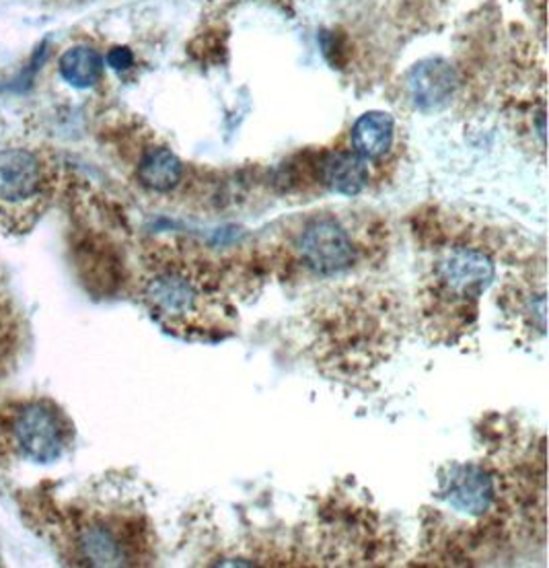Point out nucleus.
<instances>
[{
    "label": "nucleus",
    "instance_id": "f8f14e48",
    "mask_svg": "<svg viewBox=\"0 0 549 568\" xmlns=\"http://www.w3.org/2000/svg\"><path fill=\"white\" fill-rule=\"evenodd\" d=\"M101 72H103V58L99 57L98 50L89 45L71 48L60 58L62 79L77 89L95 85L101 79Z\"/></svg>",
    "mask_w": 549,
    "mask_h": 568
},
{
    "label": "nucleus",
    "instance_id": "4468645a",
    "mask_svg": "<svg viewBox=\"0 0 549 568\" xmlns=\"http://www.w3.org/2000/svg\"><path fill=\"white\" fill-rule=\"evenodd\" d=\"M108 62H110V67L115 69V71H126V69L132 67L134 57H132V52L128 48H113L112 52L108 54Z\"/></svg>",
    "mask_w": 549,
    "mask_h": 568
},
{
    "label": "nucleus",
    "instance_id": "39448f33",
    "mask_svg": "<svg viewBox=\"0 0 549 568\" xmlns=\"http://www.w3.org/2000/svg\"><path fill=\"white\" fill-rule=\"evenodd\" d=\"M72 556L87 567H126L130 565V544L122 527L110 519L91 517L72 526L69 536Z\"/></svg>",
    "mask_w": 549,
    "mask_h": 568
},
{
    "label": "nucleus",
    "instance_id": "0eeeda50",
    "mask_svg": "<svg viewBox=\"0 0 549 568\" xmlns=\"http://www.w3.org/2000/svg\"><path fill=\"white\" fill-rule=\"evenodd\" d=\"M443 497L459 513L479 517L492 507V476L479 466H453L443 484Z\"/></svg>",
    "mask_w": 549,
    "mask_h": 568
},
{
    "label": "nucleus",
    "instance_id": "f03ea898",
    "mask_svg": "<svg viewBox=\"0 0 549 568\" xmlns=\"http://www.w3.org/2000/svg\"><path fill=\"white\" fill-rule=\"evenodd\" d=\"M48 184L40 156L29 149L0 151V209L14 229H28Z\"/></svg>",
    "mask_w": 549,
    "mask_h": 568
},
{
    "label": "nucleus",
    "instance_id": "6e6552de",
    "mask_svg": "<svg viewBox=\"0 0 549 568\" xmlns=\"http://www.w3.org/2000/svg\"><path fill=\"white\" fill-rule=\"evenodd\" d=\"M455 85V71L443 60H426L409 72V98L426 112L445 108L451 101Z\"/></svg>",
    "mask_w": 549,
    "mask_h": 568
},
{
    "label": "nucleus",
    "instance_id": "f257e3e1",
    "mask_svg": "<svg viewBox=\"0 0 549 568\" xmlns=\"http://www.w3.org/2000/svg\"><path fill=\"white\" fill-rule=\"evenodd\" d=\"M72 426L54 402L11 399L0 404V457L52 464L69 449Z\"/></svg>",
    "mask_w": 549,
    "mask_h": 568
},
{
    "label": "nucleus",
    "instance_id": "423d86ee",
    "mask_svg": "<svg viewBox=\"0 0 549 568\" xmlns=\"http://www.w3.org/2000/svg\"><path fill=\"white\" fill-rule=\"evenodd\" d=\"M492 257L476 247H453L438 260V284L457 298H476L492 284Z\"/></svg>",
    "mask_w": 549,
    "mask_h": 568
},
{
    "label": "nucleus",
    "instance_id": "7ed1b4c3",
    "mask_svg": "<svg viewBox=\"0 0 549 568\" xmlns=\"http://www.w3.org/2000/svg\"><path fill=\"white\" fill-rule=\"evenodd\" d=\"M142 301L161 322H185L204 303L202 286L182 268H159L142 283Z\"/></svg>",
    "mask_w": 549,
    "mask_h": 568
},
{
    "label": "nucleus",
    "instance_id": "ddd939ff",
    "mask_svg": "<svg viewBox=\"0 0 549 568\" xmlns=\"http://www.w3.org/2000/svg\"><path fill=\"white\" fill-rule=\"evenodd\" d=\"M19 348V324L11 298L2 291L0 284V375L13 365Z\"/></svg>",
    "mask_w": 549,
    "mask_h": 568
},
{
    "label": "nucleus",
    "instance_id": "9b49d317",
    "mask_svg": "<svg viewBox=\"0 0 549 568\" xmlns=\"http://www.w3.org/2000/svg\"><path fill=\"white\" fill-rule=\"evenodd\" d=\"M182 161L165 146H153L142 155L139 180L153 192H170L182 180Z\"/></svg>",
    "mask_w": 549,
    "mask_h": 568
},
{
    "label": "nucleus",
    "instance_id": "20e7f679",
    "mask_svg": "<svg viewBox=\"0 0 549 568\" xmlns=\"http://www.w3.org/2000/svg\"><path fill=\"white\" fill-rule=\"evenodd\" d=\"M298 254L307 268L322 276L348 271L354 264L353 242L334 219H319L307 225L298 240Z\"/></svg>",
    "mask_w": 549,
    "mask_h": 568
},
{
    "label": "nucleus",
    "instance_id": "1a4fd4ad",
    "mask_svg": "<svg viewBox=\"0 0 549 568\" xmlns=\"http://www.w3.org/2000/svg\"><path fill=\"white\" fill-rule=\"evenodd\" d=\"M322 180L324 184L342 196H356L368 184V168L366 159L356 155L354 151H339L325 156L322 163Z\"/></svg>",
    "mask_w": 549,
    "mask_h": 568
},
{
    "label": "nucleus",
    "instance_id": "9d476101",
    "mask_svg": "<svg viewBox=\"0 0 549 568\" xmlns=\"http://www.w3.org/2000/svg\"><path fill=\"white\" fill-rule=\"evenodd\" d=\"M394 118L385 112H368L360 115L353 126V146L363 159H379L389 153L394 144Z\"/></svg>",
    "mask_w": 549,
    "mask_h": 568
}]
</instances>
